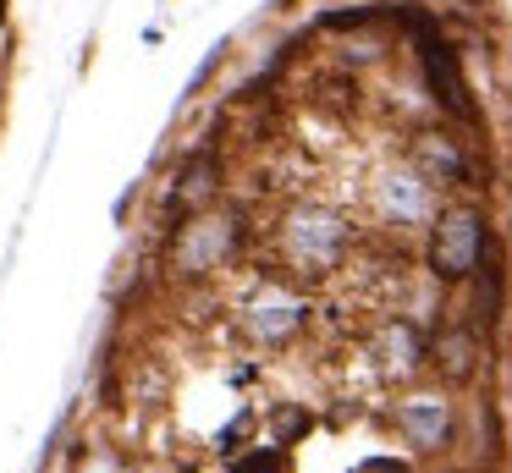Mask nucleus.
<instances>
[{
	"instance_id": "1",
	"label": "nucleus",
	"mask_w": 512,
	"mask_h": 473,
	"mask_svg": "<svg viewBox=\"0 0 512 473\" xmlns=\"http://www.w3.org/2000/svg\"><path fill=\"white\" fill-rule=\"evenodd\" d=\"M430 259H435V275H446V281H457V275H468L479 259H485V226H479L474 215H446L441 226H435V248H430Z\"/></svg>"
},
{
	"instance_id": "2",
	"label": "nucleus",
	"mask_w": 512,
	"mask_h": 473,
	"mask_svg": "<svg viewBox=\"0 0 512 473\" xmlns=\"http://www.w3.org/2000/svg\"><path fill=\"white\" fill-rule=\"evenodd\" d=\"M419 33H424V72H430L435 99H441L446 110H457V116H474V99H468V83H463V72H457L452 44L435 39V33L424 28V22H419Z\"/></svg>"
},
{
	"instance_id": "3",
	"label": "nucleus",
	"mask_w": 512,
	"mask_h": 473,
	"mask_svg": "<svg viewBox=\"0 0 512 473\" xmlns=\"http://www.w3.org/2000/svg\"><path fill=\"white\" fill-rule=\"evenodd\" d=\"M358 473H408V462H364V468H358Z\"/></svg>"
}]
</instances>
